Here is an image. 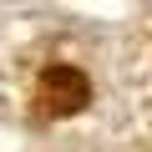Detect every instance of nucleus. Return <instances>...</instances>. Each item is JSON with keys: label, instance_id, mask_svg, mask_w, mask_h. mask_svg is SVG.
Wrapping results in <instances>:
<instances>
[{"label": "nucleus", "instance_id": "1", "mask_svg": "<svg viewBox=\"0 0 152 152\" xmlns=\"http://www.w3.org/2000/svg\"><path fill=\"white\" fill-rule=\"evenodd\" d=\"M86 96H91V86H86V76L76 71V66H51V71H41V107H46L51 117L81 112Z\"/></svg>", "mask_w": 152, "mask_h": 152}]
</instances>
